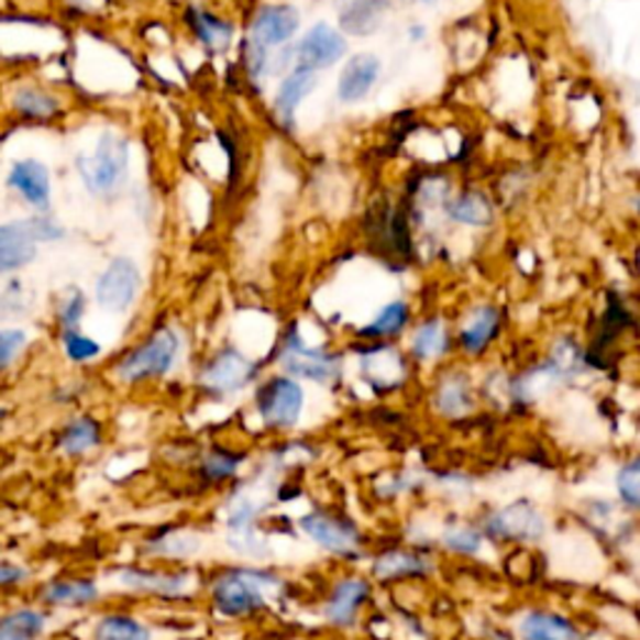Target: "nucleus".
I'll return each mask as SVG.
<instances>
[{
    "label": "nucleus",
    "mask_w": 640,
    "mask_h": 640,
    "mask_svg": "<svg viewBox=\"0 0 640 640\" xmlns=\"http://www.w3.org/2000/svg\"><path fill=\"white\" fill-rule=\"evenodd\" d=\"M276 578L255 571H231L213 583L216 608L228 618L251 616L268 600V591L276 588Z\"/></svg>",
    "instance_id": "1"
},
{
    "label": "nucleus",
    "mask_w": 640,
    "mask_h": 640,
    "mask_svg": "<svg viewBox=\"0 0 640 640\" xmlns=\"http://www.w3.org/2000/svg\"><path fill=\"white\" fill-rule=\"evenodd\" d=\"M80 176L93 194H111L128 168V143L115 133H106L88 158H78Z\"/></svg>",
    "instance_id": "2"
},
{
    "label": "nucleus",
    "mask_w": 640,
    "mask_h": 640,
    "mask_svg": "<svg viewBox=\"0 0 640 640\" xmlns=\"http://www.w3.org/2000/svg\"><path fill=\"white\" fill-rule=\"evenodd\" d=\"M178 353V338L170 331L155 333L143 349L133 351L118 368V376L123 380H141L148 376H163L170 371Z\"/></svg>",
    "instance_id": "3"
},
{
    "label": "nucleus",
    "mask_w": 640,
    "mask_h": 640,
    "mask_svg": "<svg viewBox=\"0 0 640 640\" xmlns=\"http://www.w3.org/2000/svg\"><path fill=\"white\" fill-rule=\"evenodd\" d=\"M258 410L268 426L288 428L304 410V390L288 378H273L258 393Z\"/></svg>",
    "instance_id": "4"
},
{
    "label": "nucleus",
    "mask_w": 640,
    "mask_h": 640,
    "mask_svg": "<svg viewBox=\"0 0 640 640\" xmlns=\"http://www.w3.org/2000/svg\"><path fill=\"white\" fill-rule=\"evenodd\" d=\"M139 286L141 273L135 268V263L128 258H115L98 280V304L106 310H111V313H121V310H125L135 300Z\"/></svg>",
    "instance_id": "5"
},
{
    "label": "nucleus",
    "mask_w": 640,
    "mask_h": 640,
    "mask_svg": "<svg viewBox=\"0 0 640 640\" xmlns=\"http://www.w3.org/2000/svg\"><path fill=\"white\" fill-rule=\"evenodd\" d=\"M488 533L510 541H536L543 536V518L530 503L520 500L514 506L498 510L488 518Z\"/></svg>",
    "instance_id": "6"
},
{
    "label": "nucleus",
    "mask_w": 640,
    "mask_h": 640,
    "mask_svg": "<svg viewBox=\"0 0 640 640\" xmlns=\"http://www.w3.org/2000/svg\"><path fill=\"white\" fill-rule=\"evenodd\" d=\"M345 53V41L343 35L333 31L331 25L320 23L313 31L306 33V38L298 45V68L300 70H318V68H328L333 63L341 60Z\"/></svg>",
    "instance_id": "7"
},
{
    "label": "nucleus",
    "mask_w": 640,
    "mask_h": 640,
    "mask_svg": "<svg viewBox=\"0 0 640 640\" xmlns=\"http://www.w3.org/2000/svg\"><path fill=\"white\" fill-rule=\"evenodd\" d=\"M300 528H304L320 548H325V551L338 555H349L355 551V545H358V533H355L349 523H343V520L310 514L306 518H300Z\"/></svg>",
    "instance_id": "8"
},
{
    "label": "nucleus",
    "mask_w": 640,
    "mask_h": 640,
    "mask_svg": "<svg viewBox=\"0 0 640 640\" xmlns=\"http://www.w3.org/2000/svg\"><path fill=\"white\" fill-rule=\"evenodd\" d=\"M380 73V60L371 53H361V56H353L341 73V80H338V98L345 100V103H358L361 98L368 96V90L376 84Z\"/></svg>",
    "instance_id": "9"
},
{
    "label": "nucleus",
    "mask_w": 640,
    "mask_h": 640,
    "mask_svg": "<svg viewBox=\"0 0 640 640\" xmlns=\"http://www.w3.org/2000/svg\"><path fill=\"white\" fill-rule=\"evenodd\" d=\"M371 585L361 578H345L333 588L331 598L325 603V618L333 626H351L358 616L361 606L368 598Z\"/></svg>",
    "instance_id": "10"
},
{
    "label": "nucleus",
    "mask_w": 640,
    "mask_h": 640,
    "mask_svg": "<svg viewBox=\"0 0 640 640\" xmlns=\"http://www.w3.org/2000/svg\"><path fill=\"white\" fill-rule=\"evenodd\" d=\"M300 18L296 13V8L290 5H276V8H265L258 13L253 23V43L258 45H280L293 38V33L298 31Z\"/></svg>",
    "instance_id": "11"
},
{
    "label": "nucleus",
    "mask_w": 640,
    "mask_h": 640,
    "mask_svg": "<svg viewBox=\"0 0 640 640\" xmlns=\"http://www.w3.org/2000/svg\"><path fill=\"white\" fill-rule=\"evenodd\" d=\"M251 376H253V363L245 361L241 353L225 351L208 365V371L203 373V386L218 393H231L235 388L245 386Z\"/></svg>",
    "instance_id": "12"
},
{
    "label": "nucleus",
    "mask_w": 640,
    "mask_h": 640,
    "mask_svg": "<svg viewBox=\"0 0 640 640\" xmlns=\"http://www.w3.org/2000/svg\"><path fill=\"white\" fill-rule=\"evenodd\" d=\"M8 183L21 194L29 203H33L38 210L48 208L51 200V178L45 166H41L38 161H21L15 163L11 170V178Z\"/></svg>",
    "instance_id": "13"
},
{
    "label": "nucleus",
    "mask_w": 640,
    "mask_h": 640,
    "mask_svg": "<svg viewBox=\"0 0 640 640\" xmlns=\"http://www.w3.org/2000/svg\"><path fill=\"white\" fill-rule=\"evenodd\" d=\"M115 578L125 588L155 593V596H183L188 588V575H170V573H153V571H118Z\"/></svg>",
    "instance_id": "14"
},
{
    "label": "nucleus",
    "mask_w": 640,
    "mask_h": 640,
    "mask_svg": "<svg viewBox=\"0 0 640 640\" xmlns=\"http://www.w3.org/2000/svg\"><path fill=\"white\" fill-rule=\"evenodd\" d=\"M35 255V238L29 233L25 223H8L0 231V268L11 273L21 265L31 263Z\"/></svg>",
    "instance_id": "15"
},
{
    "label": "nucleus",
    "mask_w": 640,
    "mask_h": 640,
    "mask_svg": "<svg viewBox=\"0 0 640 640\" xmlns=\"http://www.w3.org/2000/svg\"><path fill=\"white\" fill-rule=\"evenodd\" d=\"M520 638L523 640H581V633L575 630L571 620H565L561 616H553V613H528V616L520 620Z\"/></svg>",
    "instance_id": "16"
},
{
    "label": "nucleus",
    "mask_w": 640,
    "mask_h": 640,
    "mask_svg": "<svg viewBox=\"0 0 640 640\" xmlns=\"http://www.w3.org/2000/svg\"><path fill=\"white\" fill-rule=\"evenodd\" d=\"M286 368L296 376H304L310 380H331L335 376V361L328 358L325 353L304 349V345L293 341L286 351Z\"/></svg>",
    "instance_id": "17"
},
{
    "label": "nucleus",
    "mask_w": 640,
    "mask_h": 640,
    "mask_svg": "<svg viewBox=\"0 0 640 640\" xmlns=\"http://www.w3.org/2000/svg\"><path fill=\"white\" fill-rule=\"evenodd\" d=\"M388 0H353L341 15V29L353 35H371L386 18Z\"/></svg>",
    "instance_id": "18"
},
{
    "label": "nucleus",
    "mask_w": 640,
    "mask_h": 640,
    "mask_svg": "<svg viewBox=\"0 0 640 640\" xmlns=\"http://www.w3.org/2000/svg\"><path fill=\"white\" fill-rule=\"evenodd\" d=\"M98 598L93 581H56L43 591V600L51 606H88Z\"/></svg>",
    "instance_id": "19"
},
{
    "label": "nucleus",
    "mask_w": 640,
    "mask_h": 640,
    "mask_svg": "<svg viewBox=\"0 0 640 640\" xmlns=\"http://www.w3.org/2000/svg\"><path fill=\"white\" fill-rule=\"evenodd\" d=\"M431 571V563L426 558L406 553V551H393L378 558L376 563V575L380 581H396V578H408V575H426Z\"/></svg>",
    "instance_id": "20"
},
{
    "label": "nucleus",
    "mask_w": 640,
    "mask_h": 640,
    "mask_svg": "<svg viewBox=\"0 0 640 640\" xmlns=\"http://www.w3.org/2000/svg\"><path fill=\"white\" fill-rule=\"evenodd\" d=\"M313 88H316V76L310 70L298 68L293 76L283 80L280 93L276 100V108L283 121H290L293 113H296V108L300 106V100H304Z\"/></svg>",
    "instance_id": "21"
},
{
    "label": "nucleus",
    "mask_w": 640,
    "mask_h": 640,
    "mask_svg": "<svg viewBox=\"0 0 640 640\" xmlns=\"http://www.w3.org/2000/svg\"><path fill=\"white\" fill-rule=\"evenodd\" d=\"M45 630V616L38 610L23 608L5 616L0 640H38Z\"/></svg>",
    "instance_id": "22"
},
{
    "label": "nucleus",
    "mask_w": 640,
    "mask_h": 640,
    "mask_svg": "<svg viewBox=\"0 0 640 640\" xmlns=\"http://www.w3.org/2000/svg\"><path fill=\"white\" fill-rule=\"evenodd\" d=\"M98 443H100V428L96 420H90V418L73 420V423L66 428V433L60 435V448H63V453H68V455H84Z\"/></svg>",
    "instance_id": "23"
},
{
    "label": "nucleus",
    "mask_w": 640,
    "mask_h": 640,
    "mask_svg": "<svg viewBox=\"0 0 640 640\" xmlns=\"http://www.w3.org/2000/svg\"><path fill=\"white\" fill-rule=\"evenodd\" d=\"M96 640H151V630L131 616H108L96 626Z\"/></svg>",
    "instance_id": "24"
},
{
    "label": "nucleus",
    "mask_w": 640,
    "mask_h": 640,
    "mask_svg": "<svg viewBox=\"0 0 640 640\" xmlns=\"http://www.w3.org/2000/svg\"><path fill=\"white\" fill-rule=\"evenodd\" d=\"M496 325H498V313L496 310H490V308H483L475 313L473 318V323L465 328L463 331V345L468 351H481L483 345H486L490 341V335L493 331H496Z\"/></svg>",
    "instance_id": "25"
},
{
    "label": "nucleus",
    "mask_w": 640,
    "mask_h": 640,
    "mask_svg": "<svg viewBox=\"0 0 640 640\" xmlns=\"http://www.w3.org/2000/svg\"><path fill=\"white\" fill-rule=\"evenodd\" d=\"M448 213H451V218H455V221L468 223V225H486L490 221L488 200L475 194L455 200Z\"/></svg>",
    "instance_id": "26"
},
{
    "label": "nucleus",
    "mask_w": 640,
    "mask_h": 640,
    "mask_svg": "<svg viewBox=\"0 0 640 640\" xmlns=\"http://www.w3.org/2000/svg\"><path fill=\"white\" fill-rule=\"evenodd\" d=\"M413 351L420 358H433L445 351V328L441 320H431L420 328L413 338Z\"/></svg>",
    "instance_id": "27"
},
{
    "label": "nucleus",
    "mask_w": 640,
    "mask_h": 640,
    "mask_svg": "<svg viewBox=\"0 0 640 640\" xmlns=\"http://www.w3.org/2000/svg\"><path fill=\"white\" fill-rule=\"evenodd\" d=\"M616 486L626 506L640 508V459L626 463L624 468L618 471Z\"/></svg>",
    "instance_id": "28"
},
{
    "label": "nucleus",
    "mask_w": 640,
    "mask_h": 640,
    "mask_svg": "<svg viewBox=\"0 0 640 640\" xmlns=\"http://www.w3.org/2000/svg\"><path fill=\"white\" fill-rule=\"evenodd\" d=\"M438 408L448 416L465 413V410L471 408V398H468V390H465V383L448 380L441 388V393H438Z\"/></svg>",
    "instance_id": "29"
},
{
    "label": "nucleus",
    "mask_w": 640,
    "mask_h": 640,
    "mask_svg": "<svg viewBox=\"0 0 640 640\" xmlns=\"http://www.w3.org/2000/svg\"><path fill=\"white\" fill-rule=\"evenodd\" d=\"M406 318H408V310L404 304H390L380 310V316L373 320L368 328H365V333L368 335H390L406 325Z\"/></svg>",
    "instance_id": "30"
},
{
    "label": "nucleus",
    "mask_w": 640,
    "mask_h": 640,
    "mask_svg": "<svg viewBox=\"0 0 640 640\" xmlns=\"http://www.w3.org/2000/svg\"><path fill=\"white\" fill-rule=\"evenodd\" d=\"M198 35L200 41L208 43L210 48H225L228 41H231V25H225L218 21V18H210L206 13H198Z\"/></svg>",
    "instance_id": "31"
},
{
    "label": "nucleus",
    "mask_w": 640,
    "mask_h": 640,
    "mask_svg": "<svg viewBox=\"0 0 640 640\" xmlns=\"http://www.w3.org/2000/svg\"><path fill=\"white\" fill-rule=\"evenodd\" d=\"M238 463H241L238 455L225 453V451H213L210 455H206L203 473L208 481H225L238 471Z\"/></svg>",
    "instance_id": "32"
},
{
    "label": "nucleus",
    "mask_w": 640,
    "mask_h": 640,
    "mask_svg": "<svg viewBox=\"0 0 640 640\" xmlns=\"http://www.w3.org/2000/svg\"><path fill=\"white\" fill-rule=\"evenodd\" d=\"M15 106L29 115H51L53 111H56V100L41 93V90H33V88L18 90Z\"/></svg>",
    "instance_id": "33"
},
{
    "label": "nucleus",
    "mask_w": 640,
    "mask_h": 640,
    "mask_svg": "<svg viewBox=\"0 0 640 640\" xmlns=\"http://www.w3.org/2000/svg\"><path fill=\"white\" fill-rule=\"evenodd\" d=\"M443 543L448 548H451V551H455V553L471 555V553H478L481 551L483 538H481L478 530H473V528H451L443 536Z\"/></svg>",
    "instance_id": "34"
},
{
    "label": "nucleus",
    "mask_w": 640,
    "mask_h": 640,
    "mask_svg": "<svg viewBox=\"0 0 640 640\" xmlns=\"http://www.w3.org/2000/svg\"><path fill=\"white\" fill-rule=\"evenodd\" d=\"M66 351L73 361H90L100 353L98 343H93L90 338L80 335L76 331H66Z\"/></svg>",
    "instance_id": "35"
},
{
    "label": "nucleus",
    "mask_w": 640,
    "mask_h": 640,
    "mask_svg": "<svg viewBox=\"0 0 640 640\" xmlns=\"http://www.w3.org/2000/svg\"><path fill=\"white\" fill-rule=\"evenodd\" d=\"M23 223L25 228H29V233L35 238V241H56V238L63 235V228L45 216L29 218V221H23Z\"/></svg>",
    "instance_id": "36"
},
{
    "label": "nucleus",
    "mask_w": 640,
    "mask_h": 640,
    "mask_svg": "<svg viewBox=\"0 0 640 640\" xmlns=\"http://www.w3.org/2000/svg\"><path fill=\"white\" fill-rule=\"evenodd\" d=\"M23 345H25L23 331H3V335H0V361H3L5 368L11 365L13 355L21 351Z\"/></svg>",
    "instance_id": "37"
},
{
    "label": "nucleus",
    "mask_w": 640,
    "mask_h": 640,
    "mask_svg": "<svg viewBox=\"0 0 640 640\" xmlns=\"http://www.w3.org/2000/svg\"><path fill=\"white\" fill-rule=\"evenodd\" d=\"M60 316L68 331H76V323L80 320V316H84V293H73Z\"/></svg>",
    "instance_id": "38"
},
{
    "label": "nucleus",
    "mask_w": 640,
    "mask_h": 640,
    "mask_svg": "<svg viewBox=\"0 0 640 640\" xmlns=\"http://www.w3.org/2000/svg\"><path fill=\"white\" fill-rule=\"evenodd\" d=\"M25 573L23 569H15L13 563H3V571H0V581H3V585H13V583H21L25 578Z\"/></svg>",
    "instance_id": "39"
},
{
    "label": "nucleus",
    "mask_w": 640,
    "mask_h": 640,
    "mask_svg": "<svg viewBox=\"0 0 640 640\" xmlns=\"http://www.w3.org/2000/svg\"><path fill=\"white\" fill-rule=\"evenodd\" d=\"M636 206H638V210H640V200H638V203H636Z\"/></svg>",
    "instance_id": "40"
}]
</instances>
